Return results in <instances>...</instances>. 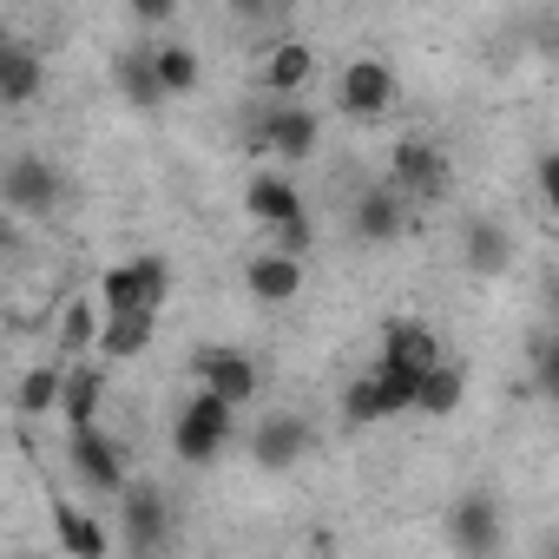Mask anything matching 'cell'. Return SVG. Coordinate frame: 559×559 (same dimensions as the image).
Instances as JSON below:
<instances>
[{
    "instance_id": "1",
    "label": "cell",
    "mask_w": 559,
    "mask_h": 559,
    "mask_svg": "<svg viewBox=\"0 0 559 559\" xmlns=\"http://www.w3.org/2000/svg\"><path fill=\"white\" fill-rule=\"evenodd\" d=\"M230 428H237V402H224V395L198 389V395L178 408V421H171V448H178V461L204 467V461H217V454H224Z\"/></svg>"
},
{
    "instance_id": "2",
    "label": "cell",
    "mask_w": 559,
    "mask_h": 559,
    "mask_svg": "<svg viewBox=\"0 0 559 559\" xmlns=\"http://www.w3.org/2000/svg\"><path fill=\"white\" fill-rule=\"evenodd\" d=\"M165 297H171V263H165V257L112 263V270L99 276V304H106V317H112V310H165Z\"/></svg>"
},
{
    "instance_id": "3",
    "label": "cell",
    "mask_w": 559,
    "mask_h": 559,
    "mask_svg": "<svg viewBox=\"0 0 559 559\" xmlns=\"http://www.w3.org/2000/svg\"><path fill=\"white\" fill-rule=\"evenodd\" d=\"M67 461H73V474L93 487V493H126V441L112 435V428H73V441H67Z\"/></svg>"
},
{
    "instance_id": "4",
    "label": "cell",
    "mask_w": 559,
    "mask_h": 559,
    "mask_svg": "<svg viewBox=\"0 0 559 559\" xmlns=\"http://www.w3.org/2000/svg\"><path fill=\"white\" fill-rule=\"evenodd\" d=\"M60 191H67V178L40 152H21V158H8V171H0V198H8L14 217H47L60 204Z\"/></svg>"
},
{
    "instance_id": "5",
    "label": "cell",
    "mask_w": 559,
    "mask_h": 559,
    "mask_svg": "<svg viewBox=\"0 0 559 559\" xmlns=\"http://www.w3.org/2000/svg\"><path fill=\"white\" fill-rule=\"evenodd\" d=\"M317 139H323V119H317L310 106H297V99L263 106V119L250 126V145H257V152H276V158H310Z\"/></svg>"
},
{
    "instance_id": "6",
    "label": "cell",
    "mask_w": 559,
    "mask_h": 559,
    "mask_svg": "<svg viewBox=\"0 0 559 559\" xmlns=\"http://www.w3.org/2000/svg\"><path fill=\"white\" fill-rule=\"evenodd\" d=\"M336 99H343V112H349V119H382V112L402 99V80H395V67H389V60H349V67H343Z\"/></svg>"
},
{
    "instance_id": "7",
    "label": "cell",
    "mask_w": 559,
    "mask_h": 559,
    "mask_svg": "<svg viewBox=\"0 0 559 559\" xmlns=\"http://www.w3.org/2000/svg\"><path fill=\"white\" fill-rule=\"evenodd\" d=\"M389 178H395L408 198H428V204H435V198H448V178H454V171H448V158H441L435 139H402L395 158H389Z\"/></svg>"
},
{
    "instance_id": "8",
    "label": "cell",
    "mask_w": 559,
    "mask_h": 559,
    "mask_svg": "<svg viewBox=\"0 0 559 559\" xmlns=\"http://www.w3.org/2000/svg\"><path fill=\"white\" fill-rule=\"evenodd\" d=\"M119 520H126V546L132 552H158L171 539V500L158 487H126L119 493Z\"/></svg>"
},
{
    "instance_id": "9",
    "label": "cell",
    "mask_w": 559,
    "mask_h": 559,
    "mask_svg": "<svg viewBox=\"0 0 559 559\" xmlns=\"http://www.w3.org/2000/svg\"><path fill=\"white\" fill-rule=\"evenodd\" d=\"M191 369H198V389H211V395H224V402H237V408H243V402L257 395V382H263L257 362L237 356V349H198Z\"/></svg>"
},
{
    "instance_id": "10",
    "label": "cell",
    "mask_w": 559,
    "mask_h": 559,
    "mask_svg": "<svg viewBox=\"0 0 559 559\" xmlns=\"http://www.w3.org/2000/svg\"><path fill=\"white\" fill-rule=\"evenodd\" d=\"M250 454L263 461V467H297L304 454H310V421L304 415H263L257 421V435H250Z\"/></svg>"
},
{
    "instance_id": "11",
    "label": "cell",
    "mask_w": 559,
    "mask_h": 559,
    "mask_svg": "<svg viewBox=\"0 0 559 559\" xmlns=\"http://www.w3.org/2000/svg\"><path fill=\"white\" fill-rule=\"evenodd\" d=\"M243 284H250L257 304H290L304 290V257H290V250H257L250 270H243Z\"/></svg>"
},
{
    "instance_id": "12",
    "label": "cell",
    "mask_w": 559,
    "mask_h": 559,
    "mask_svg": "<svg viewBox=\"0 0 559 559\" xmlns=\"http://www.w3.org/2000/svg\"><path fill=\"white\" fill-rule=\"evenodd\" d=\"M243 204H250V217H257L263 230L304 217V191H297L284 171H257V178H250V191H243Z\"/></svg>"
},
{
    "instance_id": "13",
    "label": "cell",
    "mask_w": 559,
    "mask_h": 559,
    "mask_svg": "<svg viewBox=\"0 0 559 559\" xmlns=\"http://www.w3.org/2000/svg\"><path fill=\"white\" fill-rule=\"evenodd\" d=\"M402 198H408V191H402L395 178L376 185V191H362V198H356V237H362V243H395V237H402Z\"/></svg>"
},
{
    "instance_id": "14",
    "label": "cell",
    "mask_w": 559,
    "mask_h": 559,
    "mask_svg": "<svg viewBox=\"0 0 559 559\" xmlns=\"http://www.w3.org/2000/svg\"><path fill=\"white\" fill-rule=\"evenodd\" d=\"M310 80H317V47H304V40L270 47V60H263V86H270V99H297Z\"/></svg>"
},
{
    "instance_id": "15",
    "label": "cell",
    "mask_w": 559,
    "mask_h": 559,
    "mask_svg": "<svg viewBox=\"0 0 559 559\" xmlns=\"http://www.w3.org/2000/svg\"><path fill=\"white\" fill-rule=\"evenodd\" d=\"M448 539H454L461 552H493V546H500V507H493L487 493H467V500L454 507V520H448Z\"/></svg>"
},
{
    "instance_id": "16",
    "label": "cell",
    "mask_w": 559,
    "mask_h": 559,
    "mask_svg": "<svg viewBox=\"0 0 559 559\" xmlns=\"http://www.w3.org/2000/svg\"><path fill=\"white\" fill-rule=\"evenodd\" d=\"M152 336H158V310H112L106 330H99V356L106 362H126V356L152 349Z\"/></svg>"
},
{
    "instance_id": "17",
    "label": "cell",
    "mask_w": 559,
    "mask_h": 559,
    "mask_svg": "<svg viewBox=\"0 0 559 559\" xmlns=\"http://www.w3.org/2000/svg\"><path fill=\"white\" fill-rule=\"evenodd\" d=\"M382 362H389V369H415V376H428V369L441 362V336H435L428 323H395V330L382 336Z\"/></svg>"
},
{
    "instance_id": "18",
    "label": "cell",
    "mask_w": 559,
    "mask_h": 559,
    "mask_svg": "<svg viewBox=\"0 0 559 559\" xmlns=\"http://www.w3.org/2000/svg\"><path fill=\"white\" fill-rule=\"evenodd\" d=\"M99 408H106V369H99V362H73V369H67V395H60L67 428H93Z\"/></svg>"
},
{
    "instance_id": "19",
    "label": "cell",
    "mask_w": 559,
    "mask_h": 559,
    "mask_svg": "<svg viewBox=\"0 0 559 559\" xmlns=\"http://www.w3.org/2000/svg\"><path fill=\"white\" fill-rule=\"evenodd\" d=\"M461 243H467V270H474V276H500V270L513 263V237H507V224H493V217H467Z\"/></svg>"
},
{
    "instance_id": "20",
    "label": "cell",
    "mask_w": 559,
    "mask_h": 559,
    "mask_svg": "<svg viewBox=\"0 0 559 559\" xmlns=\"http://www.w3.org/2000/svg\"><path fill=\"white\" fill-rule=\"evenodd\" d=\"M40 53L34 47H21V40H8V47H0V99H8V106H34L40 99Z\"/></svg>"
},
{
    "instance_id": "21",
    "label": "cell",
    "mask_w": 559,
    "mask_h": 559,
    "mask_svg": "<svg viewBox=\"0 0 559 559\" xmlns=\"http://www.w3.org/2000/svg\"><path fill=\"white\" fill-rule=\"evenodd\" d=\"M112 80H119V93H126L132 106H158V99H171L165 80H158V47H132V53H119Z\"/></svg>"
},
{
    "instance_id": "22",
    "label": "cell",
    "mask_w": 559,
    "mask_h": 559,
    "mask_svg": "<svg viewBox=\"0 0 559 559\" xmlns=\"http://www.w3.org/2000/svg\"><path fill=\"white\" fill-rule=\"evenodd\" d=\"M60 395H67V369H60V362H40V369H27V376H21L14 408H21L27 421H40V415H53V408H60Z\"/></svg>"
},
{
    "instance_id": "23",
    "label": "cell",
    "mask_w": 559,
    "mask_h": 559,
    "mask_svg": "<svg viewBox=\"0 0 559 559\" xmlns=\"http://www.w3.org/2000/svg\"><path fill=\"white\" fill-rule=\"evenodd\" d=\"M53 539H60V552H73V559H106V526L86 520L80 507H53Z\"/></svg>"
},
{
    "instance_id": "24",
    "label": "cell",
    "mask_w": 559,
    "mask_h": 559,
    "mask_svg": "<svg viewBox=\"0 0 559 559\" xmlns=\"http://www.w3.org/2000/svg\"><path fill=\"white\" fill-rule=\"evenodd\" d=\"M99 330H106V323H99V304H93V297H73L67 317H60V343H53V349L80 362L86 349H99Z\"/></svg>"
},
{
    "instance_id": "25",
    "label": "cell",
    "mask_w": 559,
    "mask_h": 559,
    "mask_svg": "<svg viewBox=\"0 0 559 559\" xmlns=\"http://www.w3.org/2000/svg\"><path fill=\"white\" fill-rule=\"evenodd\" d=\"M461 395H467V376L441 356V362L421 376V402H415V408H421V415H454V408H461Z\"/></svg>"
},
{
    "instance_id": "26",
    "label": "cell",
    "mask_w": 559,
    "mask_h": 559,
    "mask_svg": "<svg viewBox=\"0 0 559 559\" xmlns=\"http://www.w3.org/2000/svg\"><path fill=\"white\" fill-rule=\"evenodd\" d=\"M158 80H165L171 99H185L198 86V53L191 47H158Z\"/></svg>"
},
{
    "instance_id": "27",
    "label": "cell",
    "mask_w": 559,
    "mask_h": 559,
    "mask_svg": "<svg viewBox=\"0 0 559 559\" xmlns=\"http://www.w3.org/2000/svg\"><path fill=\"white\" fill-rule=\"evenodd\" d=\"M310 243H317V224H310V211H304V217H290V224H276V250L310 257Z\"/></svg>"
},
{
    "instance_id": "28",
    "label": "cell",
    "mask_w": 559,
    "mask_h": 559,
    "mask_svg": "<svg viewBox=\"0 0 559 559\" xmlns=\"http://www.w3.org/2000/svg\"><path fill=\"white\" fill-rule=\"evenodd\" d=\"M126 8H132V21H139V27H165L178 0H126Z\"/></svg>"
},
{
    "instance_id": "29",
    "label": "cell",
    "mask_w": 559,
    "mask_h": 559,
    "mask_svg": "<svg viewBox=\"0 0 559 559\" xmlns=\"http://www.w3.org/2000/svg\"><path fill=\"white\" fill-rule=\"evenodd\" d=\"M539 198H546V211L559 217V152H546V158H539Z\"/></svg>"
},
{
    "instance_id": "30",
    "label": "cell",
    "mask_w": 559,
    "mask_h": 559,
    "mask_svg": "<svg viewBox=\"0 0 559 559\" xmlns=\"http://www.w3.org/2000/svg\"><path fill=\"white\" fill-rule=\"evenodd\" d=\"M539 382H546V389L559 395V362H546V369H539Z\"/></svg>"
},
{
    "instance_id": "31",
    "label": "cell",
    "mask_w": 559,
    "mask_h": 559,
    "mask_svg": "<svg viewBox=\"0 0 559 559\" xmlns=\"http://www.w3.org/2000/svg\"><path fill=\"white\" fill-rule=\"evenodd\" d=\"M230 8H237V14H263V8H270V0H230Z\"/></svg>"
},
{
    "instance_id": "32",
    "label": "cell",
    "mask_w": 559,
    "mask_h": 559,
    "mask_svg": "<svg viewBox=\"0 0 559 559\" xmlns=\"http://www.w3.org/2000/svg\"><path fill=\"white\" fill-rule=\"evenodd\" d=\"M546 362H559V336H552V349H546Z\"/></svg>"
}]
</instances>
